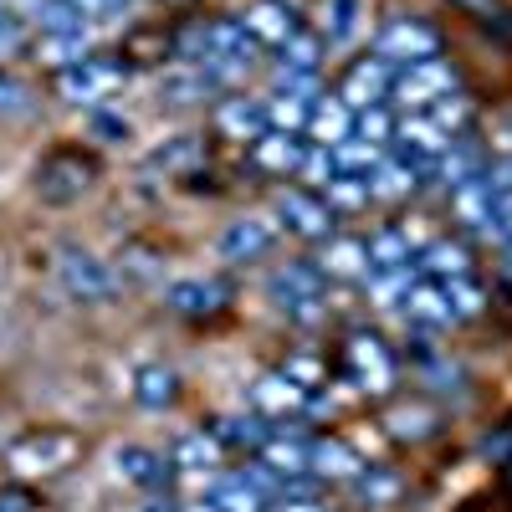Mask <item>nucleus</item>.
Listing matches in <instances>:
<instances>
[{
    "instance_id": "obj_1",
    "label": "nucleus",
    "mask_w": 512,
    "mask_h": 512,
    "mask_svg": "<svg viewBox=\"0 0 512 512\" xmlns=\"http://www.w3.org/2000/svg\"><path fill=\"white\" fill-rule=\"evenodd\" d=\"M57 282L72 297H82V303H113L118 297V272L88 246H62L57 251Z\"/></svg>"
},
{
    "instance_id": "obj_2",
    "label": "nucleus",
    "mask_w": 512,
    "mask_h": 512,
    "mask_svg": "<svg viewBox=\"0 0 512 512\" xmlns=\"http://www.w3.org/2000/svg\"><path fill=\"white\" fill-rule=\"evenodd\" d=\"M77 461V436L67 431H31L6 451V466L16 477H57Z\"/></svg>"
},
{
    "instance_id": "obj_3",
    "label": "nucleus",
    "mask_w": 512,
    "mask_h": 512,
    "mask_svg": "<svg viewBox=\"0 0 512 512\" xmlns=\"http://www.w3.org/2000/svg\"><path fill=\"white\" fill-rule=\"evenodd\" d=\"M128 82V72L118 67V62H108V57H82L77 67H62V77H57V93L67 98V103H88V108H98L108 93H118Z\"/></svg>"
},
{
    "instance_id": "obj_4",
    "label": "nucleus",
    "mask_w": 512,
    "mask_h": 512,
    "mask_svg": "<svg viewBox=\"0 0 512 512\" xmlns=\"http://www.w3.org/2000/svg\"><path fill=\"white\" fill-rule=\"evenodd\" d=\"M267 292H272L277 308H287V313H297V318H318V313H323V282H318V272L303 267V262L272 272Z\"/></svg>"
},
{
    "instance_id": "obj_5",
    "label": "nucleus",
    "mask_w": 512,
    "mask_h": 512,
    "mask_svg": "<svg viewBox=\"0 0 512 512\" xmlns=\"http://www.w3.org/2000/svg\"><path fill=\"white\" fill-rule=\"evenodd\" d=\"M441 47V36L425 26V21H390L379 31V62H425V57H436Z\"/></svg>"
},
{
    "instance_id": "obj_6",
    "label": "nucleus",
    "mask_w": 512,
    "mask_h": 512,
    "mask_svg": "<svg viewBox=\"0 0 512 512\" xmlns=\"http://www.w3.org/2000/svg\"><path fill=\"white\" fill-rule=\"evenodd\" d=\"M277 241V226L267 216H236L221 236H216V251L226 262H256V256H267Z\"/></svg>"
},
{
    "instance_id": "obj_7",
    "label": "nucleus",
    "mask_w": 512,
    "mask_h": 512,
    "mask_svg": "<svg viewBox=\"0 0 512 512\" xmlns=\"http://www.w3.org/2000/svg\"><path fill=\"white\" fill-rule=\"evenodd\" d=\"M108 472H113V482H123V487H154V482L164 477V456H159L154 446L123 441V446L108 451Z\"/></svg>"
},
{
    "instance_id": "obj_8",
    "label": "nucleus",
    "mask_w": 512,
    "mask_h": 512,
    "mask_svg": "<svg viewBox=\"0 0 512 512\" xmlns=\"http://www.w3.org/2000/svg\"><path fill=\"white\" fill-rule=\"evenodd\" d=\"M456 88V72L441 62V57H425V62H410L395 82V93L405 103H431V98H446Z\"/></svg>"
},
{
    "instance_id": "obj_9",
    "label": "nucleus",
    "mask_w": 512,
    "mask_h": 512,
    "mask_svg": "<svg viewBox=\"0 0 512 512\" xmlns=\"http://www.w3.org/2000/svg\"><path fill=\"white\" fill-rule=\"evenodd\" d=\"M200 159H205L200 134H164V139L144 154V169H149V175H185V169H195Z\"/></svg>"
},
{
    "instance_id": "obj_10",
    "label": "nucleus",
    "mask_w": 512,
    "mask_h": 512,
    "mask_svg": "<svg viewBox=\"0 0 512 512\" xmlns=\"http://www.w3.org/2000/svg\"><path fill=\"white\" fill-rule=\"evenodd\" d=\"M221 303H226V292H221V282H210V277L164 282V308H175V313H216Z\"/></svg>"
},
{
    "instance_id": "obj_11",
    "label": "nucleus",
    "mask_w": 512,
    "mask_h": 512,
    "mask_svg": "<svg viewBox=\"0 0 512 512\" xmlns=\"http://www.w3.org/2000/svg\"><path fill=\"white\" fill-rule=\"evenodd\" d=\"M277 210H282V221H287L297 236H308V241H323V236H328V226H333L328 205H318V200H313V195H303V190H282Z\"/></svg>"
},
{
    "instance_id": "obj_12",
    "label": "nucleus",
    "mask_w": 512,
    "mask_h": 512,
    "mask_svg": "<svg viewBox=\"0 0 512 512\" xmlns=\"http://www.w3.org/2000/svg\"><path fill=\"white\" fill-rule=\"evenodd\" d=\"M88 164H77V159H52L47 169H41V180H36V190H41V200H52V205H67V200H77L82 190H88Z\"/></svg>"
},
{
    "instance_id": "obj_13",
    "label": "nucleus",
    "mask_w": 512,
    "mask_h": 512,
    "mask_svg": "<svg viewBox=\"0 0 512 512\" xmlns=\"http://www.w3.org/2000/svg\"><path fill=\"white\" fill-rule=\"evenodd\" d=\"M308 134L318 139V144H344V139H354V108L344 103V98H323V103H313L308 108Z\"/></svg>"
},
{
    "instance_id": "obj_14",
    "label": "nucleus",
    "mask_w": 512,
    "mask_h": 512,
    "mask_svg": "<svg viewBox=\"0 0 512 512\" xmlns=\"http://www.w3.org/2000/svg\"><path fill=\"white\" fill-rule=\"evenodd\" d=\"M251 405L262 415H272V420H287L297 405H303V390H297L287 374H262L251 384Z\"/></svg>"
},
{
    "instance_id": "obj_15",
    "label": "nucleus",
    "mask_w": 512,
    "mask_h": 512,
    "mask_svg": "<svg viewBox=\"0 0 512 512\" xmlns=\"http://www.w3.org/2000/svg\"><path fill=\"white\" fill-rule=\"evenodd\" d=\"M221 134H231V139H262V134H272V123H267V103H256V98H231L226 108H221Z\"/></svg>"
},
{
    "instance_id": "obj_16",
    "label": "nucleus",
    "mask_w": 512,
    "mask_h": 512,
    "mask_svg": "<svg viewBox=\"0 0 512 512\" xmlns=\"http://www.w3.org/2000/svg\"><path fill=\"white\" fill-rule=\"evenodd\" d=\"M349 359H354V369H359V384H364V390L384 395V390L395 384V364H390V354H384L374 338H354V344H349Z\"/></svg>"
},
{
    "instance_id": "obj_17",
    "label": "nucleus",
    "mask_w": 512,
    "mask_h": 512,
    "mask_svg": "<svg viewBox=\"0 0 512 512\" xmlns=\"http://www.w3.org/2000/svg\"><path fill=\"white\" fill-rule=\"evenodd\" d=\"M318 267H323L328 277H338V282H359V277L374 272L364 241H328V251H323V262H318Z\"/></svg>"
},
{
    "instance_id": "obj_18",
    "label": "nucleus",
    "mask_w": 512,
    "mask_h": 512,
    "mask_svg": "<svg viewBox=\"0 0 512 512\" xmlns=\"http://www.w3.org/2000/svg\"><path fill=\"white\" fill-rule=\"evenodd\" d=\"M364 11H369V0H323V26H328L333 47H349V41H359Z\"/></svg>"
},
{
    "instance_id": "obj_19",
    "label": "nucleus",
    "mask_w": 512,
    "mask_h": 512,
    "mask_svg": "<svg viewBox=\"0 0 512 512\" xmlns=\"http://www.w3.org/2000/svg\"><path fill=\"white\" fill-rule=\"evenodd\" d=\"M180 466V472H216V461H221V441L216 431H185L175 441V456H169Z\"/></svg>"
},
{
    "instance_id": "obj_20",
    "label": "nucleus",
    "mask_w": 512,
    "mask_h": 512,
    "mask_svg": "<svg viewBox=\"0 0 512 512\" xmlns=\"http://www.w3.org/2000/svg\"><path fill=\"white\" fill-rule=\"evenodd\" d=\"M205 502H216L221 512H262V487L251 477H216L205 487Z\"/></svg>"
},
{
    "instance_id": "obj_21",
    "label": "nucleus",
    "mask_w": 512,
    "mask_h": 512,
    "mask_svg": "<svg viewBox=\"0 0 512 512\" xmlns=\"http://www.w3.org/2000/svg\"><path fill=\"white\" fill-rule=\"evenodd\" d=\"M134 395H139L144 410H164V405H175L180 379H175V369H164V364H144L134 374Z\"/></svg>"
},
{
    "instance_id": "obj_22",
    "label": "nucleus",
    "mask_w": 512,
    "mask_h": 512,
    "mask_svg": "<svg viewBox=\"0 0 512 512\" xmlns=\"http://www.w3.org/2000/svg\"><path fill=\"white\" fill-rule=\"evenodd\" d=\"M384 88H390V62H364V67H354V77H349V88H344V103L349 108H374L379 98H384Z\"/></svg>"
},
{
    "instance_id": "obj_23",
    "label": "nucleus",
    "mask_w": 512,
    "mask_h": 512,
    "mask_svg": "<svg viewBox=\"0 0 512 512\" xmlns=\"http://www.w3.org/2000/svg\"><path fill=\"white\" fill-rule=\"evenodd\" d=\"M31 26H41V36H67V31H88V11L77 0H41Z\"/></svg>"
},
{
    "instance_id": "obj_24",
    "label": "nucleus",
    "mask_w": 512,
    "mask_h": 512,
    "mask_svg": "<svg viewBox=\"0 0 512 512\" xmlns=\"http://www.w3.org/2000/svg\"><path fill=\"white\" fill-rule=\"evenodd\" d=\"M241 26H246L256 41H272V47H282V41L292 36V11H282V6H272V0H262V6H251V11L241 16Z\"/></svg>"
},
{
    "instance_id": "obj_25",
    "label": "nucleus",
    "mask_w": 512,
    "mask_h": 512,
    "mask_svg": "<svg viewBox=\"0 0 512 512\" xmlns=\"http://www.w3.org/2000/svg\"><path fill=\"white\" fill-rule=\"evenodd\" d=\"M262 456H267V466L277 477H303V472H313V446L308 441H282V436H272L267 446H262Z\"/></svg>"
},
{
    "instance_id": "obj_26",
    "label": "nucleus",
    "mask_w": 512,
    "mask_h": 512,
    "mask_svg": "<svg viewBox=\"0 0 512 512\" xmlns=\"http://www.w3.org/2000/svg\"><path fill=\"white\" fill-rule=\"evenodd\" d=\"M333 164H338V180H364V185H369V175H374L384 159H379L374 144L344 139V144H333Z\"/></svg>"
},
{
    "instance_id": "obj_27",
    "label": "nucleus",
    "mask_w": 512,
    "mask_h": 512,
    "mask_svg": "<svg viewBox=\"0 0 512 512\" xmlns=\"http://www.w3.org/2000/svg\"><path fill=\"white\" fill-rule=\"evenodd\" d=\"M313 472H318V477H333V482H349V477L364 472V461H359L344 441H318V446H313Z\"/></svg>"
},
{
    "instance_id": "obj_28",
    "label": "nucleus",
    "mask_w": 512,
    "mask_h": 512,
    "mask_svg": "<svg viewBox=\"0 0 512 512\" xmlns=\"http://www.w3.org/2000/svg\"><path fill=\"white\" fill-rule=\"evenodd\" d=\"M210 88V77H205V67H169V72H159V98L164 103H195L200 93Z\"/></svg>"
},
{
    "instance_id": "obj_29",
    "label": "nucleus",
    "mask_w": 512,
    "mask_h": 512,
    "mask_svg": "<svg viewBox=\"0 0 512 512\" xmlns=\"http://www.w3.org/2000/svg\"><path fill=\"white\" fill-rule=\"evenodd\" d=\"M405 318L431 323V328L451 323V303H446V292H441V287H410V297H405Z\"/></svg>"
},
{
    "instance_id": "obj_30",
    "label": "nucleus",
    "mask_w": 512,
    "mask_h": 512,
    "mask_svg": "<svg viewBox=\"0 0 512 512\" xmlns=\"http://www.w3.org/2000/svg\"><path fill=\"white\" fill-rule=\"evenodd\" d=\"M256 164H262V169H277V175H287V169L303 164V149H297L292 134H262V139H256Z\"/></svg>"
},
{
    "instance_id": "obj_31",
    "label": "nucleus",
    "mask_w": 512,
    "mask_h": 512,
    "mask_svg": "<svg viewBox=\"0 0 512 512\" xmlns=\"http://www.w3.org/2000/svg\"><path fill=\"white\" fill-rule=\"evenodd\" d=\"M36 57L47 67H77L82 57H88V31H67V36H41Z\"/></svg>"
},
{
    "instance_id": "obj_32",
    "label": "nucleus",
    "mask_w": 512,
    "mask_h": 512,
    "mask_svg": "<svg viewBox=\"0 0 512 512\" xmlns=\"http://www.w3.org/2000/svg\"><path fill=\"white\" fill-rule=\"evenodd\" d=\"M415 185V159H384L374 175H369V195H405Z\"/></svg>"
},
{
    "instance_id": "obj_33",
    "label": "nucleus",
    "mask_w": 512,
    "mask_h": 512,
    "mask_svg": "<svg viewBox=\"0 0 512 512\" xmlns=\"http://www.w3.org/2000/svg\"><path fill=\"white\" fill-rule=\"evenodd\" d=\"M400 139H405L410 149H420V154H441V149L451 144V134H446V128H441L436 118H420V113L400 123Z\"/></svg>"
},
{
    "instance_id": "obj_34",
    "label": "nucleus",
    "mask_w": 512,
    "mask_h": 512,
    "mask_svg": "<svg viewBox=\"0 0 512 512\" xmlns=\"http://www.w3.org/2000/svg\"><path fill=\"white\" fill-rule=\"evenodd\" d=\"M128 134H134V123H128L123 113H113V108H93L88 113V139L93 144L113 149V144H128Z\"/></svg>"
},
{
    "instance_id": "obj_35",
    "label": "nucleus",
    "mask_w": 512,
    "mask_h": 512,
    "mask_svg": "<svg viewBox=\"0 0 512 512\" xmlns=\"http://www.w3.org/2000/svg\"><path fill=\"white\" fill-rule=\"evenodd\" d=\"M405 256H410V241H405L400 231H379V236L369 241V267H374V272L405 267Z\"/></svg>"
},
{
    "instance_id": "obj_36",
    "label": "nucleus",
    "mask_w": 512,
    "mask_h": 512,
    "mask_svg": "<svg viewBox=\"0 0 512 512\" xmlns=\"http://www.w3.org/2000/svg\"><path fill=\"white\" fill-rule=\"evenodd\" d=\"M308 108L303 98H272L267 103V123H272V134H297V128H308Z\"/></svg>"
},
{
    "instance_id": "obj_37",
    "label": "nucleus",
    "mask_w": 512,
    "mask_h": 512,
    "mask_svg": "<svg viewBox=\"0 0 512 512\" xmlns=\"http://www.w3.org/2000/svg\"><path fill=\"white\" fill-rule=\"evenodd\" d=\"M420 267H425V272H436V277H466V267H472V262H466V251H461V246L436 241L431 251L420 256Z\"/></svg>"
},
{
    "instance_id": "obj_38",
    "label": "nucleus",
    "mask_w": 512,
    "mask_h": 512,
    "mask_svg": "<svg viewBox=\"0 0 512 512\" xmlns=\"http://www.w3.org/2000/svg\"><path fill=\"white\" fill-rule=\"evenodd\" d=\"M323 52H318V41L313 36H287L282 41V67L287 72H318Z\"/></svg>"
},
{
    "instance_id": "obj_39",
    "label": "nucleus",
    "mask_w": 512,
    "mask_h": 512,
    "mask_svg": "<svg viewBox=\"0 0 512 512\" xmlns=\"http://www.w3.org/2000/svg\"><path fill=\"white\" fill-rule=\"evenodd\" d=\"M446 303H451V318H472L477 308H482V292H477V282H466V277H446Z\"/></svg>"
},
{
    "instance_id": "obj_40",
    "label": "nucleus",
    "mask_w": 512,
    "mask_h": 512,
    "mask_svg": "<svg viewBox=\"0 0 512 512\" xmlns=\"http://www.w3.org/2000/svg\"><path fill=\"white\" fill-rule=\"evenodd\" d=\"M441 169H446V185H466V180H477V175H482V169H477V154L466 149V144H446Z\"/></svg>"
},
{
    "instance_id": "obj_41",
    "label": "nucleus",
    "mask_w": 512,
    "mask_h": 512,
    "mask_svg": "<svg viewBox=\"0 0 512 512\" xmlns=\"http://www.w3.org/2000/svg\"><path fill=\"white\" fill-rule=\"evenodd\" d=\"M359 487H364V502H369V507H390L395 492H400V477H395V472H379V466H374V472H359Z\"/></svg>"
},
{
    "instance_id": "obj_42",
    "label": "nucleus",
    "mask_w": 512,
    "mask_h": 512,
    "mask_svg": "<svg viewBox=\"0 0 512 512\" xmlns=\"http://www.w3.org/2000/svg\"><path fill=\"white\" fill-rule=\"evenodd\" d=\"M410 272L405 267H395V272H384V277H374V303L379 308H395V303H405V297H410Z\"/></svg>"
},
{
    "instance_id": "obj_43",
    "label": "nucleus",
    "mask_w": 512,
    "mask_h": 512,
    "mask_svg": "<svg viewBox=\"0 0 512 512\" xmlns=\"http://www.w3.org/2000/svg\"><path fill=\"white\" fill-rule=\"evenodd\" d=\"M297 169H303L313 185H333V180H338V164H333V149H328V144L303 149V164H297Z\"/></svg>"
},
{
    "instance_id": "obj_44",
    "label": "nucleus",
    "mask_w": 512,
    "mask_h": 512,
    "mask_svg": "<svg viewBox=\"0 0 512 512\" xmlns=\"http://www.w3.org/2000/svg\"><path fill=\"white\" fill-rule=\"evenodd\" d=\"M354 139H359V144H374V149H379L384 139H390V113H384L379 103H374V108H364V113L354 118Z\"/></svg>"
},
{
    "instance_id": "obj_45",
    "label": "nucleus",
    "mask_w": 512,
    "mask_h": 512,
    "mask_svg": "<svg viewBox=\"0 0 512 512\" xmlns=\"http://www.w3.org/2000/svg\"><path fill=\"white\" fill-rule=\"evenodd\" d=\"M216 441H241V446H267L272 441V431L262 420H226V425H216Z\"/></svg>"
},
{
    "instance_id": "obj_46",
    "label": "nucleus",
    "mask_w": 512,
    "mask_h": 512,
    "mask_svg": "<svg viewBox=\"0 0 512 512\" xmlns=\"http://www.w3.org/2000/svg\"><path fill=\"white\" fill-rule=\"evenodd\" d=\"M482 231L492 236V241H512V195L502 190V195H492V205H487V221H482Z\"/></svg>"
},
{
    "instance_id": "obj_47",
    "label": "nucleus",
    "mask_w": 512,
    "mask_h": 512,
    "mask_svg": "<svg viewBox=\"0 0 512 512\" xmlns=\"http://www.w3.org/2000/svg\"><path fill=\"white\" fill-rule=\"evenodd\" d=\"M277 98H303L313 103V72H277Z\"/></svg>"
},
{
    "instance_id": "obj_48",
    "label": "nucleus",
    "mask_w": 512,
    "mask_h": 512,
    "mask_svg": "<svg viewBox=\"0 0 512 512\" xmlns=\"http://www.w3.org/2000/svg\"><path fill=\"white\" fill-rule=\"evenodd\" d=\"M26 26H31V21H21V16H11V11H0V57H11V52L21 47Z\"/></svg>"
},
{
    "instance_id": "obj_49",
    "label": "nucleus",
    "mask_w": 512,
    "mask_h": 512,
    "mask_svg": "<svg viewBox=\"0 0 512 512\" xmlns=\"http://www.w3.org/2000/svg\"><path fill=\"white\" fill-rule=\"evenodd\" d=\"M26 108H31V98H26V88H21V82L0 77V118H11V113H26Z\"/></svg>"
},
{
    "instance_id": "obj_50",
    "label": "nucleus",
    "mask_w": 512,
    "mask_h": 512,
    "mask_svg": "<svg viewBox=\"0 0 512 512\" xmlns=\"http://www.w3.org/2000/svg\"><path fill=\"white\" fill-rule=\"evenodd\" d=\"M390 431L395 436H425V431H431V415H425V410H400Z\"/></svg>"
},
{
    "instance_id": "obj_51",
    "label": "nucleus",
    "mask_w": 512,
    "mask_h": 512,
    "mask_svg": "<svg viewBox=\"0 0 512 512\" xmlns=\"http://www.w3.org/2000/svg\"><path fill=\"white\" fill-rule=\"evenodd\" d=\"M328 195H333L338 205H364V200H369V185H364V180H333Z\"/></svg>"
},
{
    "instance_id": "obj_52",
    "label": "nucleus",
    "mask_w": 512,
    "mask_h": 512,
    "mask_svg": "<svg viewBox=\"0 0 512 512\" xmlns=\"http://www.w3.org/2000/svg\"><path fill=\"white\" fill-rule=\"evenodd\" d=\"M287 379L297 384V390H308V384H318V359H308V354L287 359Z\"/></svg>"
},
{
    "instance_id": "obj_53",
    "label": "nucleus",
    "mask_w": 512,
    "mask_h": 512,
    "mask_svg": "<svg viewBox=\"0 0 512 512\" xmlns=\"http://www.w3.org/2000/svg\"><path fill=\"white\" fill-rule=\"evenodd\" d=\"M487 180H492V190H497V195H502V190L512 195V154H507V159H502V164L492 169V175H487Z\"/></svg>"
},
{
    "instance_id": "obj_54",
    "label": "nucleus",
    "mask_w": 512,
    "mask_h": 512,
    "mask_svg": "<svg viewBox=\"0 0 512 512\" xmlns=\"http://www.w3.org/2000/svg\"><path fill=\"white\" fill-rule=\"evenodd\" d=\"M36 6H41V0H0V11H11V16H21V21H31Z\"/></svg>"
},
{
    "instance_id": "obj_55",
    "label": "nucleus",
    "mask_w": 512,
    "mask_h": 512,
    "mask_svg": "<svg viewBox=\"0 0 512 512\" xmlns=\"http://www.w3.org/2000/svg\"><path fill=\"white\" fill-rule=\"evenodd\" d=\"M0 512H31L26 492H0Z\"/></svg>"
},
{
    "instance_id": "obj_56",
    "label": "nucleus",
    "mask_w": 512,
    "mask_h": 512,
    "mask_svg": "<svg viewBox=\"0 0 512 512\" xmlns=\"http://www.w3.org/2000/svg\"><path fill=\"white\" fill-rule=\"evenodd\" d=\"M282 512H323L318 502H282Z\"/></svg>"
}]
</instances>
